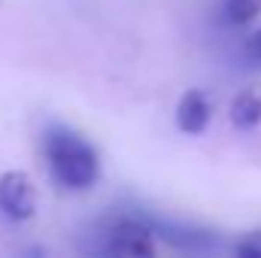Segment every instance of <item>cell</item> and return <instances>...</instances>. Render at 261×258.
<instances>
[{
	"mask_svg": "<svg viewBox=\"0 0 261 258\" xmlns=\"http://www.w3.org/2000/svg\"><path fill=\"white\" fill-rule=\"evenodd\" d=\"M43 152L55 183L64 186L67 192H88L100 179V155L79 131L52 125L46 131Z\"/></svg>",
	"mask_w": 261,
	"mask_h": 258,
	"instance_id": "6da1fadb",
	"label": "cell"
},
{
	"mask_svg": "<svg viewBox=\"0 0 261 258\" xmlns=\"http://www.w3.org/2000/svg\"><path fill=\"white\" fill-rule=\"evenodd\" d=\"M0 213L12 222L37 216V189L24 170H6L0 176Z\"/></svg>",
	"mask_w": 261,
	"mask_h": 258,
	"instance_id": "7a4b0ae2",
	"label": "cell"
},
{
	"mask_svg": "<svg viewBox=\"0 0 261 258\" xmlns=\"http://www.w3.org/2000/svg\"><path fill=\"white\" fill-rule=\"evenodd\" d=\"M107 252L113 255H155V234L143 219H113L107 225Z\"/></svg>",
	"mask_w": 261,
	"mask_h": 258,
	"instance_id": "3957f363",
	"label": "cell"
},
{
	"mask_svg": "<svg viewBox=\"0 0 261 258\" xmlns=\"http://www.w3.org/2000/svg\"><path fill=\"white\" fill-rule=\"evenodd\" d=\"M210 119H213V104H210V97L203 91L192 88V91H186L179 97V104H176V125H179L182 134H189V137L203 134L210 128Z\"/></svg>",
	"mask_w": 261,
	"mask_h": 258,
	"instance_id": "277c9868",
	"label": "cell"
},
{
	"mask_svg": "<svg viewBox=\"0 0 261 258\" xmlns=\"http://www.w3.org/2000/svg\"><path fill=\"white\" fill-rule=\"evenodd\" d=\"M231 122L240 131H252L261 125V94L258 91H240L231 104Z\"/></svg>",
	"mask_w": 261,
	"mask_h": 258,
	"instance_id": "5b68a950",
	"label": "cell"
},
{
	"mask_svg": "<svg viewBox=\"0 0 261 258\" xmlns=\"http://www.w3.org/2000/svg\"><path fill=\"white\" fill-rule=\"evenodd\" d=\"M158 231L173 243V246H195V249H206L210 246V231H200V228H176V225H164L158 222Z\"/></svg>",
	"mask_w": 261,
	"mask_h": 258,
	"instance_id": "8992f818",
	"label": "cell"
},
{
	"mask_svg": "<svg viewBox=\"0 0 261 258\" xmlns=\"http://www.w3.org/2000/svg\"><path fill=\"white\" fill-rule=\"evenodd\" d=\"M261 15V0H225V18L237 28L252 24Z\"/></svg>",
	"mask_w": 261,
	"mask_h": 258,
	"instance_id": "52a82bcc",
	"label": "cell"
},
{
	"mask_svg": "<svg viewBox=\"0 0 261 258\" xmlns=\"http://www.w3.org/2000/svg\"><path fill=\"white\" fill-rule=\"evenodd\" d=\"M234 252H237L240 258H261V231L246 234V237L234 246Z\"/></svg>",
	"mask_w": 261,
	"mask_h": 258,
	"instance_id": "ba28073f",
	"label": "cell"
},
{
	"mask_svg": "<svg viewBox=\"0 0 261 258\" xmlns=\"http://www.w3.org/2000/svg\"><path fill=\"white\" fill-rule=\"evenodd\" d=\"M246 55H249L255 64H261V28L252 31V37L246 40Z\"/></svg>",
	"mask_w": 261,
	"mask_h": 258,
	"instance_id": "9c48e42d",
	"label": "cell"
}]
</instances>
